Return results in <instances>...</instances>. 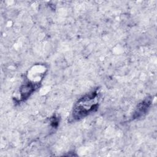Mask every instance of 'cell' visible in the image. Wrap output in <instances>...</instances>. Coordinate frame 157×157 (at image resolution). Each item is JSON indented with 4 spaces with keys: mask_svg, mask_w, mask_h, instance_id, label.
<instances>
[{
    "mask_svg": "<svg viewBox=\"0 0 157 157\" xmlns=\"http://www.w3.org/2000/svg\"><path fill=\"white\" fill-rule=\"evenodd\" d=\"M98 93L95 90L80 98L73 109L74 118L81 119L96 110L98 107Z\"/></svg>",
    "mask_w": 157,
    "mask_h": 157,
    "instance_id": "1",
    "label": "cell"
},
{
    "mask_svg": "<svg viewBox=\"0 0 157 157\" xmlns=\"http://www.w3.org/2000/svg\"><path fill=\"white\" fill-rule=\"evenodd\" d=\"M151 99L150 98H147L142 102L139 104L136 109V110L134 112V117L135 118H137L143 116L149 109L151 105Z\"/></svg>",
    "mask_w": 157,
    "mask_h": 157,
    "instance_id": "2",
    "label": "cell"
}]
</instances>
